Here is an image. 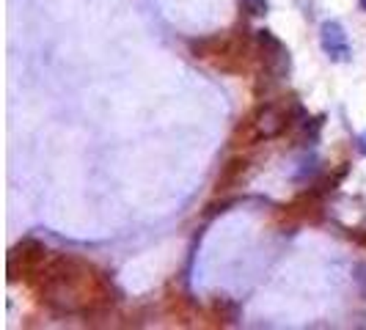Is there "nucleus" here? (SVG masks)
Returning a JSON list of instances; mask_svg holds the SVG:
<instances>
[{"mask_svg":"<svg viewBox=\"0 0 366 330\" xmlns=\"http://www.w3.org/2000/svg\"><path fill=\"white\" fill-rule=\"evenodd\" d=\"M45 261H47L45 245H39V242H33V240L17 245V248L11 251V256H8V273H11V281H17V278L30 281L39 270H42Z\"/></svg>","mask_w":366,"mask_h":330,"instance_id":"obj_1","label":"nucleus"},{"mask_svg":"<svg viewBox=\"0 0 366 330\" xmlns=\"http://www.w3.org/2000/svg\"><path fill=\"white\" fill-rule=\"evenodd\" d=\"M284 218L300 220V223H306V220H319V218H322V206H319L314 193H303L300 199H295L292 204L284 206Z\"/></svg>","mask_w":366,"mask_h":330,"instance_id":"obj_2","label":"nucleus"},{"mask_svg":"<svg viewBox=\"0 0 366 330\" xmlns=\"http://www.w3.org/2000/svg\"><path fill=\"white\" fill-rule=\"evenodd\" d=\"M248 171V163L245 160H232L226 168H223V174L218 177V190H229V184H237L240 182V174H245Z\"/></svg>","mask_w":366,"mask_h":330,"instance_id":"obj_3","label":"nucleus"}]
</instances>
